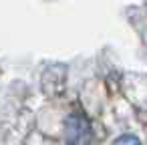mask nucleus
Here are the masks:
<instances>
[{
	"instance_id": "1",
	"label": "nucleus",
	"mask_w": 147,
	"mask_h": 145,
	"mask_svg": "<svg viewBox=\"0 0 147 145\" xmlns=\"http://www.w3.org/2000/svg\"><path fill=\"white\" fill-rule=\"evenodd\" d=\"M65 139L71 145H89L93 139V129L91 123L85 115L73 113L65 121Z\"/></svg>"
},
{
	"instance_id": "2",
	"label": "nucleus",
	"mask_w": 147,
	"mask_h": 145,
	"mask_svg": "<svg viewBox=\"0 0 147 145\" xmlns=\"http://www.w3.org/2000/svg\"><path fill=\"white\" fill-rule=\"evenodd\" d=\"M113 145H143V143H141L135 135H121V137L115 139Z\"/></svg>"
}]
</instances>
